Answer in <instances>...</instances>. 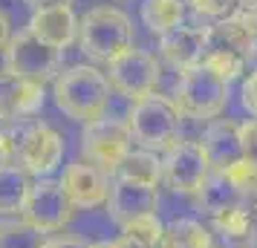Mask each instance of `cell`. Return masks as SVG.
<instances>
[{
    "label": "cell",
    "mask_w": 257,
    "mask_h": 248,
    "mask_svg": "<svg viewBox=\"0 0 257 248\" xmlns=\"http://www.w3.org/2000/svg\"><path fill=\"white\" fill-rule=\"evenodd\" d=\"M199 15L214 18V21H225L231 15L240 12V0H188Z\"/></svg>",
    "instance_id": "d4e9b609"
},
{
    "label": "cell",
    "mask_w": 257,
    "mask_h": 248,
    "mask_svg": "<svg viewBox=\"0 0 257 248\" xmlns=\"http://www.w3.org/2000/svg\"><path fill=\"white\" fill-rule=\"evenodd\" d=\"M0 248H47V234L29 225L26 219H3Z\"/></svg>",
    "instance_id": "603a6c76"
},
{
    "label": "cell",
    "mask_w": 257,
    "mask_h": 248,
    "mask_svg": "<svg viewBox=\"0 0 257 248\" xmlns=\"http://www.w3.org/2000/svg\"><path fill=\"white\" fill-rule=\"evenodd\" d=\"M64 150L67 144L58 130H52L49 124H32L18 139V165H24L29 176L44 179L64 162Z\"/></svg>",
    "instance_id": "30bf717a"
},
{
    "label": "cell",
    "mask_w": 257,
    "mask_h": 248,
    "mask_svg": "<svg viewBox=\"0 0 257 248\" xmlns=\"http://www.w3.org/2000/svg\"><path fill=\"white\" fill-rule=\"evenodd\" d=\"M9 41H12V35H9V18H6L3 9H0V52H6Z\"/></svg>",
    "instance_id": "f546056e"
},
{
    "label": "cell",
    "mask_w": 257,
    "mask_h": 248,
    "mask_svg": "<svg viewBox=\"0 0 257 248\" xmlns=\"http://www.w3.org/2000/svg\"><path fill=\"white\" fill-rule=\"evenodd\" d=\"M245 193H248V190L240 188L228 173L211 170L208 179L202 182V188L197 190V202H199V208H202L205 213L217 216V213H222V211L237 208V205L245 199Z\"/></svg>",
    "instance_id": "ac0fdd59"
},
{
    "label": "cell",
    "mask_w": 257,
    "mask_h": 248,
    "mask_svg": "<svg viewBox=\"0 0 257 248\" xmlns=\"http://www.w3.org/2000/svg\"><path fill=\"white\" fill-rule=\"evenodd\" d=\"M38 41H44L52 49H67L78 38V18L72 12V6H47V9H35L32 21L26 26Z\"/></svg>",
    "instance_id": "2e32d148"
},
{
    "label": "cell",
    "mask_w": 257,
    "mask_h": 248,
    "mask_svg": "<svg viewBox=\"0 0 257 248\" xmlns=\"http://www.w3.org/2000/svg\"><path fill=\"white\" fill-rule=\"evenodd\" d=\"M245 61H248V58H243V55H234V52H208L202 64H205L211 72H217L222 81L231 84L234 78H240V75H243Z\"/></svg>",
    "instance_id": "cb8c5ba5"
},
{
    "label": "cell",
    "mask_w": 257,
    "mask_h": 248,
    "mask_svg": "<svg viewBox=\"0 0 257 248\" xmlns=\"http://www.w3.org/2000/svg\"><path fill=\"white\" fill-rule=\"evenodd\" d=\"M47 248H90V242H84L78 236H52L47 239Z\"/></svg>",
    "instance_id": "f1b7e54d"
},
{
    "label": "cell",
    "mask_w": 257,
    "mask_h": 248,
    "mask_svg": "<svg viewBox=\"0 0 257 248\" xmlns=\"http://www.w3.org/2000/svg\"><path fill=\"white\" fill-rule=\"evenodd\" d=\"M251 21H254V52H257V12H251Z\"/></svg>",
    "instance_id": "836d02e7"
},
{
    "label": "cell",
    "mask_w": 257,
    "mask_h": 248,
    "mask_svg": "<svg viewBox=\"0 0 257 248\" xmlns=\"http://www.w3.org/2000/svg\"><path fill=\"white\" fill-rule=\"evenodd\" d=\"M199 147L208 159L211 170H231L240 162H245L243 156V139H240V124L237 121H228V118H217L211 121L202 139H199Z\"/></svg>",
    "instance_id": "7c38bea8"
},
{
    "label": "cell",
    "mask_w": 257,
    "mask_h": 248,
    "mask_svg": "<svg viewBox=\"0 0 257 248\" xmlns=\"http://www.w3.org/2000/svg\"><path fill=\"white\" fill-rule=\"evenodd\" d=\"M18 162V139L0 130V167Z\"/></svg>",
    "instance_id": "4316f807"
},
{
    "label": "cell",
    "mask_w": 257,
    "mask_h": 248,
    "mask_svg": "<svg viewBox=\"0 0 257 248\" xmlns=\"http://www.w3.org/2000/svg\"><path fill=\"white\" fill-rule=\"evenodd\" d=\"M72 216H75V205H72L70 193H67L61 179L44 176L38 182H32L26 205L21 211V219L35 225L44 234H55V231H64L72 222Z\"/></svg>",
    "instance_id": "5b68a950"
},
{
    "label": "cell",
    "mask_w": 257,
    "mask_h": 248,
    "mask_svg": "<svg viewBox=\"0 0 257 248\" xmlns=\"http://www.w3.org/2000/svg\"><path fill=\"white\" fill-rule=\"evenodd\" d=\"M44 84L21 78L9 70H0V121L35 116L44 107Z\"/></svg>",
    "instance_id": "5bb4252c"
},
{
    "label": "cell",
    "mask_w": 257,
    "mask_h": 248,
    "mask_svg": "<svg viewBox=\"0 0 257 248\" xmlns=\"http://www.w3.org/2000/svg\"><path fill=\"white\" fill-rule=\"evenodd\" d=\"M159 49H162V58L179 72L194 70L208 55V29L179 26V29L159 38Z\"/></svg>",
    "instance_id": "9a60e30c"
},
{
    "label": "cell",
    "mask_w": 257,
    "mask_h": 248,
    "mask_svg": "<svg viewBox=\"0 0 257 248\" xmlns=\"http://www.w3.org/2000/svg\"><path fill=\"white\" fill-rule=\"evenodd\" d=\"M142 21L153 35H168L179 26H185V0H145Z\"/></svg>",
    "instance_id": "ffe728a7"
},
{
    "label": "cell",
    "mask_w": 257,
    "mask_h": 248,
    "mask_svg": "<svg viewBox=\"0 0 257 248\" xmlns=\"http://www.w3.org/2000/svg\"><path fill=\"white\" fill-rule=\"evenodd\" d=\"M3 55H6V70L9 72L21 75V78H29V81H38V84H47L58 72V64H61L58 49L38 41L29 29L12 35Z\"/></svg>",
    "instance_id": "ba28073f"
},
{
    "label": "cell",
    "mask_w": 257,
    "mask_h": 248,
    "mask_svg": "<svg viewBox=\"0 0 257 248\" xmlns=\"http://www.w3.org/2000/svg\"><path fill=\"white\" fill-rule=\"evenodd\" d=\"M81 49L95 61H116L133 49V24L116 6H95L78 21Z\"/></svg>",
    "instance_id": "3957f363"
},
{
    "label": "cell",
    "mask_w": 257,
    "mask_h": 248,
    "mask_svg": "<svg viewBox=\"0 0 257 248\" xmlns=\"http://www.w3.org/2000/svg\"><path fill=\"white\" fill-rule=\"evenodd\" d=\"M159 248H217V239L199 219H174L165 225Z\"/></svg>",
    "instance_id": "44dd1931"
},
{
    "label": "cell",
    "mask_w": 257,
    "mask_h": 248,
    "mask_svg": "<svg viewBox=\"0 0 257 248\" xmlns=\"http://www.w3.org/2000/svg\"><path fill=\"white\" fill-rule=\"evenodd\" d=\"M81 150H84V156H87L90 165L101 167L110 176H116L118 165H121L124 156L133 150V133H130L127 121L98 118V121L84 124Z\"/></svg>",
    "instance_id": "8992f818"
},
{
    "label": "cell",
    "mask_w": 257,
    "mask_h": 248,
    "mask_svg": "<svg viewBox=\"0 0 257 248\" xmlns=\"http://www.w3.org/2000/svg\"><path fill=\"white\" fill-rule=\"evenodd\" d=\"M159 61L145 49H127L124 55L107 64V81L116 93L127 95L133 101H139L145 95L156 93L159 87Z\"/></svg>",
    "instance_id": "52a82bcc"
},
{
    "label": "cell",
    "mask_w": 257,
    "mask_h": 248,
    "mask_svg": "<svg viewBox=\"0 0 257 248\" xmlns=\"http://www.w3.org/2000/svg\"><path fill=\"white\" fill-rule=\"evenodd\" d=\"M116 176L139 182V185L159 188V182H162V159L156 153H151V150H130L124 156V162L118 165Z\"/></svg>",
    "instance_id": "7402d4cb"
},
{
    "label": "cell",
    "mask_w": 257,
    "mask_h": 248,
    "mask_svg": "<svg viewBox=\"0 0 257 248\" xmlns=\"http://www.w3.org/2000/svg\"><path fill=\"white\" fill-rule=\"evenodd\" d=\"M90 248H124L118 239H104V242H90Z\"/></svg>",
    "instance_id": "1f68e13d"
},
{
    "label": "cell",
    "mask_w": 257,
    "mask_h": 248,
    "mask_svg": "<svg viewBox=\"0 0 257 248\" xmlns=\"http://www.w3.org/2000/svg\"><path fill=\"white\" fill-rule=\"evenodd\" d=\"M107 208H110V216H113L118 225H127V222H133V219H139V216L156 213V208H159V188L113 176Z\"/></svg>",
    "instance_id": "4fadbf2b"
},
{
    "label": "cell",
    "mask_w": 257,
    "mask_h": 248,
    "mask_svg": "<svg viewBox=\"0 0 257 248\" xmlns=\"http://www.w3.org/2000/svg\"><path fill=\"white\" fill-rule=\"evenodd\" d=\"M208 173H211V165L205 153H202L199 142H176L162 156V179L176 193L197 196V190L202 188Z\"/></svg>",
    "instance_id": "9c48e42d"
},
{
    "label": "cell",
    "mask_w": 257,
    "mask_h": 248,
    "mask_svg": "<svg viewBox=\"0 0 257 248\" xmlns=\"http://www.w3.org/2000/svg\"><path fill=\"white\" fill-rule=\"evenodd\" d=\"M174 101L179 113L188 118H217L228 104V81H222L217 72L199 64L179 75Z\"/></svg>",
    "instance_id": "277c9868"
},
{
    "label": "cell",
    "mask_w": 257,
    "mask_h": 248,
    "mask_svg": "<svg viewBox=\"0 0 257 248\" xmlns=\"http://www.w3.org/2000/svg\"><path fill=\"white\" fill-rule=\"evenodd\" d=\"M240 139H243L245 162L257 170V118H248V121L240 124Z\"/></svg>",
    "instance_id": "484cf974"
},
{
    "label": "cell",
    "mask_w": 257,
    "mask_h": 248,
    "mask_svg": "<svg viewBox=\"0 0 257 248\" xmlns=\"http://www.w3.org/2000/svg\"><path fill=\"white\" fill-rule=\"evenodd\" d=\"M110 90L113 87L107 81V72L87 67V64L70 67L67 72L55 75V84H52L58 110L81 124L104 118V110L110 104Z\"/></svg>",
    "instance_id": "6da1fadb"
},
{
    "label": "cell",
    "mask_w": 257,
    "mask_h": 248,
    "mask_svg": "<svg viewBox=\"0 0 257 248\" xmlns=\"http://www.w3.org/2000/svg\"><path fill=\"white\" fill-rule=\"evenodd\" d=\"M240 9H248V12H257V0H240Z\"/></svg>",
    "instance_id": "d6a6232c"
},
{
    "label": "cell",
    "mask_w": 257,
    "mask_h": 248,
    "mask_svg": "<svg viewBox=\"0 0 257 248\" xmlns=\"http://www.w3.org/2000/svg\"><path fill=\"white\" fill-rule=\"evenodd\" d=\"M185 3H188V0H185Z\"/></svg>",
    "instance_id": "e575fe53"
},
{
    "label": "cell",
    "mask_w": 257,
    "mask_h": 248,
    "mask_svg": "<svg viewBox=\"0 0 257 248\" xmlns=\"http://www.w3.org/2000/svg\"><path fill=\"white\" fill-rule=\"evenodd\" d=\"M35 9H47V6H70L72 0H32Z\"/></svg>",
    "instance_id": "4dcf8cb0"
},
{
    "label": "cell",
    "mask_w": 257,
    "mask_h": 248,
    "mask_svg": "<svg viewBox=\"0 0 257 248\" xmlns=\"http://www.w3.org/2000/svg\"><path fill=\"white\" fill-rule=\"evenodd\" d=\"M182 113L176 107L174 98L159 93H151L133 101V110L127 116V127L133 133V142L142 144V150H151V153H168L182 133Z\"/></svg>",
    "instance_id": "7a4b0ae2"
},
{
    "label": "cell",
    "mask_w": 257,
    "mask_h": 248,
    "mask_svg": "<svg viewBox=\"0 0 257 248\" xmlns=\"http://www.w3.org/2000/svg\"><path fill=\"white\" fill-rule=\"evenodd\" d=\"M29 188H32V176L24 165L12 162V165L0 167V216H12V213L24 211Z\"/></svg>",
    "instance_id": "d6986e66"
},
{
    "label": "cell",
    "mask_w": 257,
    "mask_h": 248,
    "mask_svg": "<svg viewBox=\"0 0 257 248\" xmlns=\"http://www.w3.org/2000/svg\"><path fill=\"white\" fill-rule=\"evenodd\" d=\"M240 95H243V107L257 118V70L243 81V93H240Z\"/></svg>",
    "instance_id": "83f0119b"
},
{
    "label": "cell",
    "mask_w": 257,
    "mask_h": 248,
    "mask_svg": "<svg viewBox=\"0 0 257 248\" xmlns=\"http://www.w3.org/2000/svg\"><path fill=\"white\" fill-rule=\"evenodd\" d=\"M208 52H234L248 58L254 52V21L248 9L208 26Z\"/></svg>",
    "instance_id": "e0dca14e"
},
{
    "label": "cell",
    "mask_w": 257,
    "mask_h": 248,
    "mask_svg": "<svg viewBox=\"0 0 257 248\" xmlns=\"http://www.w3.org/2000/svg\"><path fill=\"white\" fill-rule=\"evenodd\" d=\"M64 188L70 193L72 205H75V211L81 208V211H93V208H101L107 205L110 199V185H113V179L110 173H104L101 167L90 165V162H75L64 170Z\"/></svg>",
    "instance_id": "8fae6325"
}]
</instances>
